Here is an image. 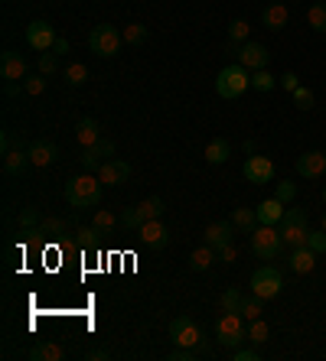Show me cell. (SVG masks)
I'll return each instance as SVG.
<instances>
[{"label":"cell","instance_id":"1","mask_svg":"<svg viewBox=\"0 0 326 361\" xmlns=\"http://www.w3.org/2000/svg\"><path fill=\"white\" fill-rule=\"evenodd\" d=\"M102 192L104 185L98 176H76L66 183V202H69L72 209H95L98 202H102Z\"/></svg>","mask_w":326,"mask_h":361},{"label":"cell","instance_id":"2","mask_svg":"<svg viewBox=\"0 0 326 361\" xmlns=\"http://www.w3.org/2000/svg\"><path fill=\"white\" fill-rule=\"evenodd\" d=\"M251 88V72L245 66H225L219 75H215V92H219V98L232 101V98H241V94Z\"/></svg>","mask_w":326,"mask_h":361},{"label":"cell","instance_id":"3","mask_svg":"<svg viewBox=\"0 0 326 361\" xmlns=\"http://www.w3.org/2000/svg\"><path fill=\"white\" fill-rule=\"evenodd\" d=\"M215 338H219V345H225L229 352L241 348V342H248L245 316H241V312H222L219 322H215Z\"/></svg>","mask_w":326,"mask_h":361},{"label":"cell","instance_id":"4","mask_svg":"<svg viewBox=\"0 0 326 361\" xmlns=\"http://www.w3.org/2000/svg\"><path fill=\"white\" fill-rule=\"evenodd\" d=\"M121 42H124V36H121V30L118 26H111V23H98L92 33H88V49H92L95 56H102V59L118 56Z\"/></svg>","mask_w":326,"mask_h":361},{"label":"cell","instance_id":"5","mask_svg":"<svg viewBox=\"0 0 326 361\" xmlns=\"http://www.w3.org/2000/svg\"><path fill=\"white\" fill-rule=\"evenodd\" d=\"M281 244H284V238L274 225H258L251 231V251L261 261H274L277 254H281Z\"/></svg>","mask_w":326,"mask_h":361},{"label":"cell","instance_id":"6","mask_svg":"<svg viewBox=\"0 0 326 361\" xmlns=\"http://www.w3.org/2000/svg\"><path fill=\"white\" fill-rule=\"evenodd\" d=\"M307 235H310L307 212H303V209H287V212H284V219H281L284 244H291V247H303V244H307Z\"/></svg>","mask_w":326,"mask_h":361},{"label":"cell","instance_id":"7","mask_svg":"<svg viewBox=\"0 0 326 361\" xmlns=\"http://www.w3.org/2000/svg\"><path fill=\"white\" fill-rule=\"evenodd\" d=\"M281 290H284V277L281 270L271 267V264H265V267H258L251 274V293L261 296V300H274V296H281Z\"/></svg>","mask_w":326,"mask_h":361},{"label":"cell","instance_id":"8","mask_svg":"<svg viewBox=\"0 0 326 361\" xmlns=\"http://www.w3.org/2000/svg\"><path fill=\"white\" fill-rule=\"evenodd\" d=\"M163 212H167V205H163V199L160 195H150V199H144V202H138L131 212H124V228H131V231H138L144 221H154V219H160Z\"/></svg>","mask_w":326,"mask_h":361},{"label":"cell","instance_id":"9","mask_svg":"<svg viewBox=\"0 0 326 361\" xmlns=\"http://www.w3.org/2000/svg\"><path fill=\"white\" fill-rule=\"evenodd\" d=\"M170 338H173V345L193 348V345H203V329H199V322L193 316H176L170 322Z\"/></svg>","mask_w":326,"mask_h":361},{"label":"cell","instance_id":"10","mask_svg":"<svg viewBox=\"0 0 326 361\" xmlns=\"http://www.w3.org/2000/svg\"><path fill=\"white\" fill-rule=\"evenodd\" d=\"M56 30H52L46 20H33V23L26 26V42L33 46L36 52H52V46H56Z\"/></svg>","mask_w":326,"mask_h":361},{"label":"cell","instance_id":"11","mask_svg":"<svg viewBox=\"0 0 326 361\" xmlns=\"http://www.w3.org/2000/svg\"><path fill=\"white\" fill-rule=\"evenodd\" d=\"M241 173H245V179L255 185H265V183H274V163L267 160V157H248L245 160V166H241Z\"/></svg>","mask_w":326,"mask_h":361},{"label":"cell","instance_id":"12","mask_svg":"<svg viewBox=\"0 0 326 361\" xmlns=\"http://www.w3.org/2000/svg\"><path fill=\"white\" fill-rule=\"evenodd\" d=\"M138 238L144 247H150V251H160V247H167V241H170V228L163 225L160 219L154 221H144V225L138 228Z\"/></svg>","mask_w":326,"mask_h":361},{"label":"cell","instance_id":"13","mask_svg":"<svg viewBox=\"0 0 326 361\" xmlns=\"http://www.w3.org/2000/svg\"><path fill=\"white\" fill-rule=\"evenodd\" d=\"M114 157V143L111 140H98V143H92V147H82V157H78V163L85 169H98V163H104V160H111Z\"/></svg>","mask_w":326,"mask_h":361},{"label":"cell","instance_id":"14","mask_svg":"<svg viewBox=\"0 0 326 361\" xmlns=\"http://www.w3.org/2000/svg\"><path fill=\"white\" fill-rule=\"evenodd\" d=\"M239 62L248 68V72H255V68H267V62H271V52H267L261 42H251L248 39L239 49Z\"/></svg>","mask_w":326,"mask_h":361},{"label":"cell","instance_id":"15","mask_svg":"<svg viewBox=\"0 0 326 361\" xmlns=\"http://www.w3.org/2000/svg\"><path fill=\"white\" fill-rule=\"evenodd\" d=\"M98 179L102 185H121L131 179V163L128 160H104L98 166Z\"/></svg>","mask_w":326,"mask_h":361},{"label":"cell","instance_id":"16","mask_svg":"<svg viewBox=\"0 0 326 361\" xmlns=\"http://www.w3.org/2000/svg\"><path fill=\"white\" fill-rule=\"evenodd\" d=\"M26 153H30V163L40 166V169L52 166V163L59 160V147H56L52 140H33L30 147H26Z\"/></svg>","mask_w":326,"mask_h":361},{"label":"cell","instance_id":"17","mask_svg":"<svg viewBox=\"0 0 326 361\" xmlns=\"http://www.w3.org/2000/svg\"><path fill=\"white\" fill-rule=\"evenodd\" d=\"M297 173H301L303 179H320L326 173V153L320 150H307L297 157Z\"/></svg>","mask_w":326,"mask_h":361},{"label":"cell","instance_id":"18","mask_svg":"<svg viewBox=\"0 0 326 361\" xmlns=\"http://www.w3.org/2000/svg\"><path fill=\"white\" fill-rule=\"evenodd\" d=\"M0 75H4V82H23L26 78V59L20 56V52L7 49L4 52V59H0Z\"/></svg>","mask_w":326,"mask_h":361},{"label":"cell","instance_id":"19","mask_svg":"<svg viewBox=\"0 0 326 361\" xmlns=\"http://www.w3.org/2000/svg\"><path fill=\"white\" fill-rule=\"evenodd\" d=\"M232 235H235L232 221H212V225L203 231V244H212L215 251H219V247H225V244H232Z\"/></svg>","mask_w":326,"mask_h":361},{"label":"cell","instance_id":"20","mask_svg":"<svg viewBox=\"0 0 326 361\" xmlns=\"http://www.w3.org/2000/svg\"><path fill=\"white\" fill-rule=\"evenodd\" d=\"M26 166H33V163H30V153H26L23 147H13V150L4 153V176H7V179L23 176Z\"/></svg>","mask_w":326,"mask_h":361},{"label":"cell","instance_id":"21","mask_svg":"<svg viewBox=\"0 0 326 361\" xmlns=\"http://www.w3.org/2000/svg\"><path fill=\"white\" fill-rule=\"evenodd\" d=\"M287 20H291V13H287V7H281V4H267L265 13H261V26H265V30H271V33L284 30V26H287Z\"/></svg>","mask_w":326,"mask_h":361},{"label":"cell","instance_id":"22","mask_svg":"<svg viewBox=\"0 0 326 361\" xmlns=\"http://www.w3.org/2000/svg\"><path fill=\"white\" fill-rule=\"evenodd\" d=\"M255 212H258V225H277V221L284 219V202L274 195V199L261 202Z\"/></svg>","mask_w":326,"mask_h":361},{"label":"cell","instance_id":"23","mask_svg":"<svg viewBox=\"0 0 326 361\" xmlns=\"http://www.w3.org/2000/svg\"><path fill=\"white\" fill-rule=\"evenodd\" d=\"M317 267V251H310L307 244L303 247H294L291 251V270L294 274H313Z\"/></svg>","mask_w":326,"mask_h":361},{"label":"cell","instance_id":"24","mask_svg":"<svg viewBox=\"0 0 326 361\" xmlns=\"http://www.w3.org/2000/svg\"><path fill=\"white\" fill-rule=\"evenodd\" d=\"M30 361H66V348L59 342H40L30 348Z\"/></svg>","mask_w":326,"mask_h":361},{"label":"cell","instance_id":"25","mask_svg":"<svg viewBox=\"0 0 326 361\" xmlns=\"http://www.w3.org/2000/svg\"><path fill=\"white\" fill-rule=\"evenodd\" d=\"M206 163L209 166H219V163H225L229 157H232V143L225 140V137H215V140H209V147H206Z\"/></svg>","mask_w":326,"mask_h":361},{"label":"cell","instance_id":"26","mask_svg":"<svg viewBox=\"0 0 326 361\" xmlns=\"http://www.w3.org/2000/svg\"><path fill=\"white\" fill-rule=\"evenodd\" d=\"M76 140H78V147H92V143L102 140V127L95 124L92 118H82L76 124Z\"/></svg>","mask_w":326,"mask_h":361},{"label":"cell","instance_id":"27","mask_svg":"<svg viewBox=\"0 0 326 361\" xmlns=\"http://www.w3.org/2000/svg\"><path fill=\"white\" fill-rule=\"evenodd\" d=\"M219 261V254H215V247L212 244H203V247H196V251L189 254V270H209L212 264Z\"/></svg>","mask_w":326,"mask_h":361},{"label":"cell","instance_id":"28","mask_svg":"<svg viewBox=\"0 0 326 361\" xmlns=\"http://www.w3.org/2000/svg\"><path fill=\"white\" fill-rule=\"evenodd\" d=\"M248 33H251L248 20H235V23L229 26V52H232V56H239V49L248 42Z\"/></svg>","mask_w":326,"mask_h":361},{"label":"cell","instance_id":"29","mask_svg":"<svg viewBox=\"0 0 326 361\" xmlns=\"http://www.w3.org/2000/svg\"><path fill=\"white\" fill-rule=\"evenodd\" d=\"M232 225H235V231H241V235H251V231L258 228V212L241 205V209L232 212Z\"/></svg>","mask_w":326,"mask_h":361},{"label":"cell","instance_id":"30","mask_svg":"<svg viewBox=\"0 0 326 361\" xmlns=\"http://www.w3.org/2000/svg\"><path fill=\"white\" fill-rule=\"evenodd\" d=\"M95 228H98V235L102 238H111L114 231H118V219H114V212H108V209H95V221H92Z\"/></svg>","mask_w":326,"mask_h":361},{"label":"cell","instance_id":"31","mask_svg":"<svg viewBox=\"0 0 326 361\" xmlns=\"http://www.w3.org/2000/svg\"><path fill=\"white\" fill-rule=\"evenodd\" d=\"M199 358H209L206 342H203V345H193V348H186V345H176V348L170 352V361H199Z\"/></svg>","mask_w":326,"mask_h":361},{"label":"cell","instance_id":"32","mask_svg":"<svg viewBox=\"0 0 326 361\" xmlns=\"http://www.w3.org/2000/svg\"><path fill=\"white\" fill-rule=\"evenodd\" d=\"M267 338H271V326H267L261 316H258V319H251L248 322V342L251 345H265Z\"/></svg>","mask_w":326,"mask_h":361},{"label":"cell","instance_id":"33","mask_svg":"<svg viewBox=\"0 0 326 361\" xmlns=\"http://www.w3.org/2000/svg\"><path fill=\"white\" fill-rule=\"evenodd\" d=\"M307 23L313 33H326V4L320 0V4H313V7L307 10Z\"/></svg>","mask_w":326,"mask_h":361},{"label":"cell","instance_id":"34","mask_svg":"<svg viewBox=\"0 0 326 361\" xmlns=\"http://www.w3.org/2000/svg\"><path fill=\"white\" fill-rule=\"evenodd\" d=\"M274 85H277V78L267 72V68H255L251 72V88L255 92H274Z\"/></svg>","mask_w":326,"mask_h":361},{"label":"cell","instance_id":"35","mask_svg":"<svg viewBox=\"0 0 326 361\" xmlns=\"http://www.w3.org/2000/svg\"><path fill=\"white\" fill-rule=\"evenodd\" d=\"M40 231H43V235H49V238H66L69 235V221L66 219H43V225H40Z\"/></svg>","mask_w":326,"mask_h":361},{"label":"cell","instance_id":"36","mask_svg":"<svg viewBox=\"0 0 326 361\" xmlns=\"http://www.w3.org/2000/svg\"><path fill=\"white\" fill-rule=\"evenodd\" d=\"M241 302H245V296H241L235 286H229V290L219 296V306H222V312H241Z\"/></svg>","mask_w":326,"mask_h":361},{"label":"cell","instance_id":"37","mask_svg":"<svg viewBox=\"0 0 326 361\" xmlns=\"http://www.w3.org/2000/svg\"><path fill=\"white\" fill-rule=\"evenodd\" d=\"M76 238L82 247H98V241H102V235H98V228L95 225H78L76 228Z\"/></svg>","mask_w":326,"mask_h":361},{"label":"cell","instance_id":"38","mask_svg":"<svg viewBox=\"0 0 326 361\" xmlns=\"http://www.w3.org/2000/svg\"><path fill=\"white\" fill-rule=\"evenodd\" d=\"M66 82H69L72 88L85 85L88 82V66H85V62H72V66L66 68Z\"/></svg>","mask_w":326,"mask_h":361},{"label":"cell","instance_id":"39","mask_svg":"<svg viewBox=\"0 0 326 361\" xmlns=\"http://www.w3.org/2000/svg\"><path fill=\"white\" fill-rule=\"evenodd\" d=\"M121 36H124L128 46H140V42L147 39V26L144 23H128L124 30H121Z\"/></svg>","mask_w":326,"mask_h":361},{"label":"cell","instance_id":"40","mask_svg":"<svg viewBox=\"0 0 326 361\" xmlns=\"http://www.w3.org/2000/svg\"><path fill=\"white\" fill-rule=\"evenodd\" d=\"M261 302H265V300H261V296H255V293H251L248 296V300H245V302H241V316H245V319H258V316H261V312H265V306H261Z\"/></svg>","mask_w":326,"mask_h":361},{"label":"cell","instance_id":"41","mask_svg":"<svg viewBox=\"0 0 326 361\" xmlns=\"http://www.w3.org/2000/svg\"><path fill=\"white\" fill-rule=\"evenodd\" d=\"M59 72V56L56 52H40V75H56Z\"/></svg>","mask_w":326,"mask_h":361},{"label":"cell","instance_id":"42","mask_svg":"<svg viewBox=\"0 0 326 361\" xmlns=\"http://www.w3.org/2000/svg\"><path fill=\"white\" fill-rule=\"evenodd\" d=\"M46 88V75H26L23 78V92L30 94V98H40Z\"/></svg>","mask_w":326,"mask_h":361},{"label":"cell","instance_id":"43","mask_svg":"<svg viewBox=\"0 0 326 361\" xmlns=\"http://www.w3.org/2000/svg\"><path fill=\"white\" fill-rule=\"evenodd\" d=\"M307 247L317 254H326V231L323 228H317V231H310L307 235Z\"/></svg>","mask_w":326,"mask_h":361},{"label":"cell","instance_id":"44","mask_svg":"<svg viewBox=\"0 0 326 361\" xmlns=\"http://www.w3.org/2000/svg\"><path fill=\"white\" fill-rule=\"evenodd\" d=\"M313 101H317V98H313V92H310V88H303V85L294 92V104H297L301 111H310V108H313Z\"/></svg>","mask_w":326,"mask_h":361},{"label":"cell","instance_id":"45","mask_svg":"<svg viewBox=\"0 0 326 361\" xmlns=\"http://www.w3.org/2000/svg\"><path fill=\"white\" fill-rule=\"evenodd\" d=\"M277 199H281L284 202V205H287V202H294V199H297V185H294V183H287V179H281V183H277Z\"/></svg>","mask_w":326,"mask_h":361},{"label":"cell","instance_id":"46","mask_svg":"<svg viewBox=\"0 0 326 361\" xmlns=\"http://www.w3.org/2000/svg\"><path fill=\"white\" fill-rule=\"evenodd\" d=\"M20 225H23V228H40V225H43V219L36 215V209H23V212H20Z\"/></svg>","mask_w":326,"mask_h":361},{"label":"cell","instance_id":"47","mask_svg":"<svg viewBox=\"0 0 326 361\" xmlns=\"http://www.w3.org/2000/svg\"><path fill=\"white\" fill-rule=\"evenodd\" d=\"M261 355H258V345H251V348H235L232 352V361H258Z\"/></svg>","mask_w":326,"mask_h":361},{"label":"cell","instance_id":"48","mask_svg":"<svg viewBox=\"0 0 326 361\" xmlns=\"http://www.w3.org/2000/svg\"><path fill=\"white\" fill-rule=\"evenodd\" d=\"M235 257H239L235 244H225V247H219V261H222V264H235Z\"/></svg>","mask_w":326,"mask_h":361},{"label":"cell","instance_id":"49","mask_svg":"<svg viewBox=\"0 0 326 361\" xmlns=\"http://www.w3.org/2000/svg\"><path fill=\"white\" fill-rule=\"evenodd\" d=\"M281 88L297 92V88H301V82H297V75H294V72H284V75H281Z\"/></svg>","mask_w":326,"mask_h":361},{"label":"cell","instance_id":"50","mask_svg":"<svg viewBox=\"0 0 326 361\" xmlns=\"http://www.w3.org/2000/svg\"><path fill=\"white\" fill-rule=\"evenodd\" d=\"M0 150L4 153L13 150V137H10V130H4V137H0Z\"/></svg>","mask_w":326,"mask_h":361},{"label":"cell","instance_id":"51","mask_svg":"<svg viewBox=\"0 0 326 361\" xmlns=\"http://www.w3.org/2000/svg\"><path fill=\"white\" fill-rule=\"evenodd\" d=\"M52 52H56V56H62V52H69V42H66V39L59 36V39H56V46H52Z\"/></svg>","mask_w":326,"mask_h":361},{"label":"cell","instance_id":"52","mask_svg":"<svg viewBox=\"0 0 326 361\" xmlns=\"http://www.w3.org/2000/svg\"><path fill=\"white\" fill-rule=\"evenodd\" d=\"M241 150L248 153V157H255V153H258V143L255 140H245V143H241Z\"/></svg>","mask_w":326,"mask_h":361},{"label":"cell","instance_id":"53","mask_svg":"<svg viewBox=\"0 0 326 361\" xmlns=\"http://www.w3.org/2000/svg\"><path fill=\"white\" fill-rule=\"evenodd\" d=\"M108 358V352H102V348H98V352H88V361H104Z\"/></svg>","mask_w":326,"mask_h":361},{"label":"cell","instance_id":"54","mask_svg":"<svg viewBox=\"0 0 326 361\" xmlns=\"http://www.w3.org/2000/svg\"><path fill=\"white\" fill-rule=\"evenodd\" d=\"M320 228H323V231H326V215H323V221H320Z\"/></svg>","mask_w":326,"mask_h":361},{"label":"cell","instance_id":"55","mask_svg":"<svg viewBox=\"0 0 326 361\" xmlns=\"http://www.w3.org/2000/svg\"><path fill=\"white\" fill-rule=\"evenodd\" d=\"M323 202H326V189H323Z\"/></svg>","mask_w":326,"mask_h":361}]
</instances>
